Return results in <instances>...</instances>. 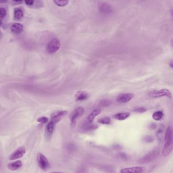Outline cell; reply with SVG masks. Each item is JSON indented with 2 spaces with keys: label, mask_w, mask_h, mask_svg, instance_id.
I'll list each match as a JSON object with an SVG mask.
<instances>
[{
  "label": "cell",
  "mask_w": 173,
  "mask_h": 173,
  "mask_svg": "<svg viewBox=\"0 0 173 173\" xmlns=\"http://www.w3.org/2000/svg\"><path fill=\"white\" fill-rule=\"evenodd\" d=\"M61 47V42L57 38L51 40L47 46V52L49 54H53L58 51Z\"/></svg>",
  "instance_id": "obj_5"
},
{
  "label": "cell",
  "mask_w": 173,
  "mask_h": 173,
  "mask_svg": "<svg viewBox=\"0 0 173 173\" xmlns=\"http://www.w3.org/2000/svg\"><path fill=\"white\" fill-rule=\"evenodd\" d=\"M53 2L57 6L61 7H63L67 6V5L68 4L69 1L67 0H54L53 1Z\"/></svg>",
  "instance_id": "obj_22"
},
{
  "label": "cell",
  "mask_w": 173,
  "mask_h": 173,
  "mask_svg": "<svg viewBox=\"0 0 173 173\" xmlns=\"http://www.w3.org/2000/svg\"><path fill=\"white\" fill-rule=\"evenodd\" d=\"M2 25V22L1 20H0V27Z\"/></svg>",
  "instance_id": "obj_36"
},
{
  "label": "cell",
  "mask_w": 173,
  "mask_h": 173,
  "mask_svg": "<svg viewBox=\"0 0 173 173\" xmlns=\"http://www.w3.org/2000/svg\"><path fill=\"white\" fill-rule=\"evenodd\" d=\"M24 15L23 11L21 8H17L14 11V18L15 21H21Z\"/></svg>",
  "instance_id": "obj_19"
},
{
  "label": "cell",
  "mask_w": 173,
  "mask_h": 173,
  "mask_svg": "<svg viewBox=\"0 0 173 173\" xmlns=\"http://www.w3.org/2000/svg\"><path fill=\"white\" fill-rule=\"evenodd\" d=\"M7 15V11L4 7L0 8V18H5Z\"/></svg>",
  "instance_id": "obj_25"
},
{
  "label": "cell",
  "mask_w": 173,
  "mask_h": 173,
  "mask_svg": "<svg viewBox=\"0 0 173 173\" xmlns=\"http://www.w3.org/2000/svg\"><path fill=\"white\" fill-rule=\"evenodd\" d=\"M163 128H162V127L159 128L158 131H157L156 135H157V136L159 137V138L160 137V135H162V134H163Z\"/></svg>",
  "instance_id": "obj_29"
},
{
  "label": "cell",
  "mask_w": 173,
  "mask_h": 173,
  "mask_svg": "<svg viewBox=\"0 0 173 173\" xmlns=\"http://www.w3.org/2000/svg\"><path fill=\"white\" fill-rule=\"evenodd\" d=\"M48 121H49V119L47 117L45 116L41 117L37 119V122L43 124H47L48 122Z\"/></svg>",
  "instance_id": "obj_24"
},
{
  "label": "cell",
  "mask_w": 173,
  "mask_h": 173,
  "mask_svg": "<svg viewBox=\"0 0 173 173\" xmlns=\"http://www.w3.org/2000/svg\"><path fill=\"white\" fill-rule=\"evenodd\" d=\"M149 96L152 98H159V97L167 96L170 99L172 97V93L167 89H162L159 90H153L150 92L148 94Z\"/></svg>",
  "instance_id": "obj_6"
},
{
  "label": "cell",
  "mask_w": 173,
  "mask_h": 173,
  "mask_svg": "<svg viewBox=\"0 0 173 173\" xmlns=\"http://www.w3.org/2000/svg\"><path fill=\"white\" fill-rule=\"evenodd\" d=\"M22 163L21 160H16L15 162H12L9 163L7 164L8 169L12 171H15L18 170L20 169L22 166Z\"/></svg>",
  "instance_id": "obj_13"
},
{
  "label": "cell",
  "mask_w": 173,
  "mask_h": 173,
  "mask_svg": "<svg viewBox=\"0 0 173 173\" xmlns=\"http://www.w3.org/2000/svg\"><path fill=\"white\" fill-rule=\"evenodd\" d=\"M114 147V148L117 149H121V146L120 145H115Z\"/></svg>",
  "instance_id": "obj_33"
},
{
  "label": "cell",
  "mask_w": 173,
  "mask_h": 173,
  "mask_svg": "<svg viewBox=\"0 0 173 173\" xmlns=\"http://www.w3.org/2000/svg\"><path fill=\"white\" fill-rule=\"evenodd\" d=\"M144 140L145 142L147 143L152 142L153 141V138L150 136H147L144 137Z\"/></svg>",
  "instance_id": "obj_27"
},
{
  "label": "cell",
  "mask_w": 173,
  "mask_h": 173,
  "mask_svg": "<svg viewBox=\"0 0 173 173\" xmlns=\"http://www.w3.org/2000/svg\"><path fill=\"white\" fill-rule=\"evenodd\" d=\"M146 111H147V109L144 107H138L133 110L134 112H137L139 113H143L146 112Z\"/></svg>",
  "instance_id": "obj_26"
},
{
  "label": "cell",
  "mask_w": 173,
  "mask_h": 173,
  "mask_svg": "<svg viewBox=\"0 0 173 173\" xmlns=\"http://www.w3.org/2000/svg\"><path fill=\"white\" fill-rule=\"evenodd\" d=\"M37 162L40 169L44 171H47L50 167V163L48 162V159L43 154L39 152L37 155Z\"/></svg>",
  "instance_id": "obj_2"
},
{
  "label": "cell",
  "mask_w": 173,
  "mask_h": 173,
  "mask_svg": "<svg viewBox=\"0 0 173 173\" xmlns=\"http://www.w3.org/2000/svg\"><path fill=\"white\" fill-rule=\"evenodd\" d=\"M88 97L89 95L88 93L83 91L78 92L75 95L76 101L77 102H82L86 100Z\"/></svg>",
  "instance_id": "obj_14"
},
{
  "label": "cell",
  "mask_w": 173,
  "mask_h": 173,
  "mask_svg": "<svg viewBox=\"0 0 173 173\" xmlns=\"http://www.w3.org/2000/svg\"><path fill=\"white\" fill-rule=\"evenodd\" d=\"M99 12L104 15L111 14L114 11L113 7L106 2L100 1L97 4Z\"/></svg>",
  "instance_id": "obj_4"
},
{
  "label": "cell",
  "mask_w": 173,
  "mask_h": 173,
  "mask_svg": "<svg viewBox=\"0 0 173 173\" xmlns=\"http://www.w3.org/2000/svg\"><path fill=\"white\" fill-rule=\"evenodd\" d=\"M83 130L87 132H91V131H94L98 128V126L96 124H88L86 122L83 125Z\"/></svg>",
  "instance_id": "obj_20"
},
{
  "label": "cell",
  "mask_w": 173,
  "mask_h": 173,
  "mask_svg": "<svg viewBox=\"0 0 173 173\" xmlns=\"http://www.w3.org/2000/svg\"><path fill=\"white\" fill-rule=\"evenodd\" d=\"M26 151V148L23 146L18 148L10 155L9 157V160H17L18 159H21L25 155Z\"/></svg>",
  "instance_id": "obj_7"
},
{
  "label": "cell",
  "mask_w": 173,
  "mask_h": 173,
  "mask_svg": "<svg viewBox=\"0 0 173 173\" xmlns=\"http://www.w3.org/2000/svg\"><path fill=\"white\" fill-rule=\"evenodd\" d=\"M23 26L21 23H14L11 26L12 32L15 34H18L23 31Z\"/></svg>",
  "instance_id": "obj_16"
},
{
  "label": "cell",
  "mask_w": 173,
  "mask_h": 173,
  "mask_svg": "<svg viewBox=\"0 0 173 173\" xmlns=\"http://www.w3.org/2000/svg\"><path fill=\"white\" fill-rule=\"evenodd\" d=\"M25 3L26 5L29 6H33L34 4V1H25Z\"/></svg>",
  "instance_id": "obj_31"
},
{
  "label": "cell",
  "mask_w": 173,
  "mask_h": 173,
  "mask_svg": "<svg viewBox=\"0 0 173 173\" xmlns=\"http://www.w3.org/2000/svg\"><path fill=\"white\" fill-rule=\"evenodd\" d=\"M85 113V109L82 107H78L75 109L70 115L71 127L73 128L76 125L77 118H79L83 115Z\"/></svg>",
  "instance_id": "obj_3"
},
{
  "label": "cell",
  "mask_w": 173,
  "mask_h": 173,
  "mask_svg": "<svg viewBox=\"0 0 173 173\" xmlns=\"http://www.w3.org/2000/svg\"><path fill=\"white\" fill-rule=\"evenodd\" d=\"M68 112L67 111L61 110L58 111L53 113L51 115L50 118V121L54 123V124L58 123L59 121L61 120L65 116L67 115Z\"/></svg>",
  "instance_id": "obj_8"
},
{
  "label": "cell",
  "mask_w": 173,
  "mask_h": 173,
  "mask_svg": "<svg viewBox=\"0 0 173 173\" xmlns=\"http://www.w3.org/2000/svg\"><path fill=\"white\" fill-rule=\"evenodd\" d=\"M51 173H63V172H51Z\"/></svg>",
  "instance_id": "obj_35"
},
{
  "label": "cell",
  "mask_w": 173,
  "mask_h": 173,
  "mask_svg": "<svg viewBox=\"0 0 173 173\" xmlns=\"http://www.w3.org/2000/svg\"><path fill=\"white\" fill-rule=\"evenodd\" d=\"M55 124L53 123L50 121L49 122L47 123L45 129V137L46 140H49L52 137L54 128H55Z\"/></svg>",
  "instance_id": "obj_10"
},
{
  "label": "cell",
  "mask_w": 173,
  "mask_h": 173,
  "mask_svg": "<svg viewBox=\"0 0 173 173\" xmlns=\"http://www.w3.org/2000/svg\"><path fill=\"white\" fill-rule=\"evenodd\" d=\"M0 167H1V163H0Z\"/></svg>",
  "instance_id": "obj_37"
},
{
  "label": "cell",
  "mask_w": 173,
  "mask_h": 173,
  "mask_svg": "<svg viewBox=\"0 0 173 173\" xmlns=\"http://www.w3.org/2000/svg\"><path fill=\"white\" fill-rule=\"evenodd\" d=\"M119 156L121 158V159H127V156L126 154L124 153H121L119 154Z\"/></svg>",
  "instance_id": "obj_32"
},
{
  "label": "cell",
  "mask_w": 173,
  "mask_h": 173,
  "mask_svg": "<svg viewBox=\"0 0 173 173\" xmlns=\"http://www.w3.org/2000/svg\"><path fill=\"white\" fill-rule=\"evenodd\" d=\"M173 144H165L162 150V155L166 157L170 154L173 150Z\"/></svg>",
  "instance_id": "obj_18"
},
{
  "label": "cell",
  "mask_w": 173,
  "mask_h": 173,
  "mask_svg": "<svg viewBox=\"0 0 173 173\" xmlns=\"http://www.w3.org/2000/svg\"><path fill=\"white\" fill-rule=\"evenodd\" d=\"M160 153L159 149L155 148L151 151L149 152L148 153L146 154L145 155L139 159L138 163L140 164H145L147 163L152 162L153 160L155 159Z\"/></svg>",
  "instance_id": "obj_1"
},
{
  "label": "cell",
  "mask_w": 173,
  "mask_h": 173,
  "mask_svg": "<svg viewBox=\"0 0 173 173\" xmlns=\"http://www.w3.org/2000/svg\"><path fill=\"white\" fill-rule=\"evenodd\" d=\"M110 104V102L108 100H103L100 102V105H102V106H108Z\"/></svg>",
  "instance_id": "obj_28"
},
{
  "label": "cell",
  "mask_w": 173,
  "mask_h": 173,
  "mask_svg": "<svg viewBox=\"0 0 173 173\" xmlns=\"http://www.w3.org/2000/svg\"><path fill=\"white\" fill-rule=\"evenodd\" d=\"M149 128L150 130H154V129H156L157 128V124H154V123H153V124H150L149 126Z\"/></svg>",
  "instance_id": "obj_30"
},
{
  "label": "cell",
  "mask_w": 173,
  "mask_h": 173,
  "mask_svg": "<svg viewBox=\"0 0 173 173\" xmlns=\"http://www.w3.org/2000/svg\"><path fill=\"white\" fill-rule=\"evenodd\" d=\"M134 96L135 95L132 93H122L116 97L117 102L120 104L127 103L132 100Z\"/></svg>",
  "instance_id": "obj_9"
},
{
  "label": "cell",
  "mask_w": 173,
  "mask_h": 173,
  "mask_svg": "<svg viewBox=\"0 0 173 173\" xmlns=\"http://www.w3.org/2000/svg\"><path fill=\"white\" fill-rule=\"evenodd\" d=\"M163 113L162 111H157L154 112L152 114V118L154 120L159 121L163 118Z\"/></svg>",
  "instance_id": "obj_21"
},
{
  "label": "cell",
  "mask_w": 173,
  "mask_h": 173,
  "mask_svg": "<svg viewBox=\"0 0 173 173\" xmlns=\"http://www.w3.org/2000/svg\"><path fill=\"white\" fill-rule=\"evenodd\" d=\"M144 167H125L120 171V173H142L144 172Z\"/></svg>",
  "instance_id": "obj_11"
},
{
  "label": "cell",
  "mask_w": 173,
  "mask_h": 173,
  "mask_svg": "<svg viewBox=\"0 0 173 173\" xmlns=\"http://www.w3.org/2000/svg\"><path fill=\"white\" fill-rule=\"evenodd\" d=\"M101 111H102V110L100 109H96L94 110L87 117L86 122L88 124H92L93 120L97 116V115L100 114Z\"/></svg>",
  "instance_id": "obj_15"
},
{
  "label": "cell",
  "mask_w": 173,
  "mask_h": 173,
  "mask_svg": "<svg viewBox=\"0 0 173 173\" xmlns=\"http://www.w3.org/2000/svg\"><path fill=\"white\" fill-rule=\"evenodd\" d=\"M165 144H173V132L171 127H167L165 134Z\"/></svg>",
  "instance_id": "obj_12"
},
{
  "label": "cell",
  "mask_w": 173,
  "mask_h": 173,
  "mask_svg": "<svg viewBox=\"0 0 173 173\" xmlns=\"http://www.w3.org/2000/svg\"><path fill=\"white\" fill-rule=\"evenodd\" d=\"M169 65H170V66L171 68H173V61H171L170 63H169Z\"/></svg>",
  "instance_id": "obj_34"
},
{
  "label": "cell",
  "mask_w": 173,
  "mask_h": 173,
  "mask_svg": "<svg viewBox=\"0 0 173 173\" xmlns=\"http://www.w3.org/2000/svg\"><path fill=\"white\" fill-rule=\"evenodd\" d=\"M131 113L130 112H121L116 114L113 116V118L119 121L124 120L130 117Z\"/></svg>",
  "instance_id": "obj_17"
},
{
  "label": "cell",
  "mask_w": 173,
  "mask_h": 173,
  "mask_svg": "<svg viewBox=\"0 0 173 173\" xmlns=\"http://www.w3.org/2000/svg\"><path fill=\"white\" fill-rule=\"evenodd\" d=\"M97 122L102 124L108 125L109 124H111V119L109 117H102V118L99 119L97 120Z\"/></svg>",
  "instance_id": "obj_23"
}]
</instances>
